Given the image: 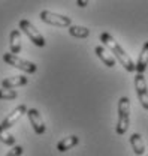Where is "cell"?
Returning <instances> with one entry per match:
<instances>
[{
	"mask_svg": "<svg viewBox=\"0 0 148 156\" xmlns=\"http://www.w3.org/2000/svg\"><path fill=\"white\" fill-rule=\"evenodd\" d=\"M0 141L6 146H15V136L12 134H9L8 129L3 128L2 125H0Z\"/></svg>",
	"mask_w": 148,
	"mask_h": 156,
	"instance_id": "obj_16",
	"label": "cell"
},
{
	"mask_svg": "<svg viewBox=\"0 0 148 156\" xmlns=\"http://www.w3.org/2000/svg\"><path fill=\"white\" fill-rule=\"evenodd\" d=\"M22 152H24V149H22L21 146H14V147H12V150H11V152H8V155L6 156H21L22 155Z\"/></svg>",
	"mask_w": 148,
	"mask_h": 156,
	"instance_id": "obj_18",
	"label": "cell"
},
{
	"mask_svg": "<svg viewBox=\"0 0 148 156\" xmlns=\"http://www.w3.org/2000/svg\"><path fill=\"white\" fill-rule=\"evenodd\" d=\"M67 29H69V35L76 39H85L90 35V30L82 26H69Z\"/></svg>",
	"mask_w": 148,
	"mask_h": 156,
	"instance_id": "obj_15",
	"label": "cell"
},
{
	"mask_svg": "<svg viewBox=\"0 0 148 156\" xmlns=\"http://www.w3.org/2000/svg\"><path fill=\"white\" fill-rule=\"evenodd\" d=\"M130 125V99L126 96L118 99V122L115 126V132L118 135H124Z\"/></svg>",
	"mask_w": 148,
	"mask_h": 156,
	"instance_id": "obj_2",
	"label": "cell"
},
{
	"mask_svg": "<svg viewBox=\"0 0 148 156\" xmlns=\"http://www.w3.org/2000/svg\"><path fill=\"white\" fill-rule=\"evenodd\" d=\"M135 89H136V95H138V99H139L142 108L148 111V87L145 77L141 72H138L135 77Z\"/></svg>",
	"mask_w": 148,
	"mask_h": 156,
	"instance_id": "obj_6",
	"label": "cell"
},
{
	"mask_svg": "<svg viewBox=\"0 0 148 156\" xmlns=\"http://www.w3.org/2000/svg\"><path fill=\"white\" fill-rule=\"evenodd\" d=\"M100 42H103V45L114 54L115 60H118V63L127 71V72H135L136 71V65L133 63V60L130 58V56L123 50V47L112 38V35L103 32L100 33Z\"/></svg>",
	"mask_w": 148,
	"mask_h": 156,
	"instance_id": "obj_1",
	"label": "cell"
},
{
	"mask_svg": "<svg viewBox=\"0 0 148 156\" xmlns=\"http://www.w3.org/2000/svg\"><path fill=\"white\" fill-rule=\"evenodd\" d=\"M24 114H27V107H26L24 104H21V105H18L17 108H14L8 116L5 117V120L2 122V126H3V128H6V129L12 128L19 119L24 116Z\"/></svg>",
	"mask_w": 148,
	"mask_h": 156,
	"instance_id": "obj_8",
	"label": "cell"
},
{
	"mask_svg": "<svg viewBox=\"0 0 148 156\" xmlns=\"http://www.w3.org/2000/svg\"><path fill=\"white\" fill-rule=\"evenodd\" d=\"M9 48H11V53L14 54H18L21 51V33L19 30H12L11 35H9Z\"/></svg>",
	"mask_w": 148,
	"mask_h": 156,
	"instance_id": "obj_14",
	"label": "cell"
},
{
	"mask_svg": "<svg viewBox=\"0 0 148 156\" xmlns=\"http://www.w3.org/2000/svg\"><path fill=\"white\" fill-rule=\"evenodd\" d=\"M3 60H5L8 65L17 68V69L26 72V74H35L37 71V66L35 63L27 62V60H24V58L18 57V56L14 54V53H6V54H3Z\"/></svg>",
	"mask_w": 148,
	"mask_h": 156,
	"instance_id": "obj_3",
	"label": "cell"
},
{
	"mask_svg": "<svg viewBox=\"0 0 148 156\" xmlns=\"http://www.w3.org/2000/svg\"><path fill=\"white\" fill-rule=\"evenodd\" d=\"M94 53H96L97 57L102 60V63L106 65L108 68H114V66H115V57H112L111 54L108 53V48H105V47H102V45H97V47L94 48Z\"/></svg>",
	"mask_w": 148,
	"mask_h": 156,
	"instance_id": "obj_11",
	"label": "cell"
},
{
	"mask_svg": "<svg viewBox=\"0 0 148 156\" xmlns=\"http://www.w3.org/2000/svg\"><path fill=\"white\" fill-rule=\"evenodd\" d=\"M76 5H78V8L84 9V8H87V5H88V0H76Z\"/></svg>",
	"mask_w": 148,
	"mask_h": 156,
	"instance_id": "obj_19",
	"label": "cell"
},
{
	"mask_svg": "<svg viewBox=\"0 0 148 156\" xmlns=\"http://www.w3.org/2000/svg\"><path fill=\"white\" fill-rule=\"evenodd\" d=\"M147 68H148V41L142 45V50L139 53V58L136 62V71L144 74Z\"/></svg>",
	"mask_w": 148,
	"mask_h": 156,
	"instance_id": "obj_13",
	"label": "cell"
},
{
	"mask_svg": "<svg viewBox=\"0 0 148 156\" xmlns=\"http://www.w3.org/2000/svg\"><path fill=\"white\" fill-rule=\"evenodd\" d=\"M78 144H79V138L76 135L66 136V138H63L57 143V150L58 152H67V150H71L72 147L78 146Z\"/></svg>",
	"mask_w": 148,
	"mask_h": 156,
	"instance_id": "obj_12",
	"label": "cell"
},
{
	"mask_svg": "<svg viewBox=\"0 0 148 156\" xmlns=\"http://www.w3.org/2000/svg\"><path fill=\"white\" fill-rule=\"evenodd\" d=\"M27 117H29V120H30V125H32L33 131L36 132L37 135L45 134L46 126H45V123H43V119H42V116H40V113L37 111L36 108H30V110H27Z\"/></svg>",
	"mask_w": 148,
	"mask_h": 156,
	"instance_id": "obj_7",
	"label": "cell"
},
{
	"mask_svg": "<svg viewBox=\"0 0 148 156\" xmlns=\"http://www.w3.org/2000/svg\"><path fill=\"white\" fill-rule=\"evenodd\" d=\"M130 146H132V149H133V152H135V155L138 156H142L145 153V143H144V138L141 134H132L130 135Z\"/></svg>",
	"mask_w": 148,
	"mask_h": 156,
	"instance_id": "obj_10",
	"label": "cell"
},
{
	"mask_svg": "<svg viewBox=\"0 0 148 156\" xmlns=\"http://www.w3.org/2000/svg\"><path fill=\"white\" fill-rule=\"evenodd\" d=\"M19 30H22L27 36H29V39L36 45V47H40V48H43L45 45H46V41H45V38L40 35V32L37 30L36 27L29 21V20H19Z\"/></svg>",
	"mask_w": 148,
	"mask_h": 156,
	"instance_id": "obj_4",
	"label": "cell"
},
{
	"mask_svg": "<svg viewBox=\"0 0 148 156\" xmlns=\"http://www.w3.org/2000/svg\"><path fill=\"white\" fill-rule=\"evenodd\" d=\"M29 83V78L26 75H15V77H9L2 80V87L5 89H15V87H21L26 86Z\"/></svg>",
	"mask_w": 148,
	"mask_h": 156,
	"instance_id": "obj_9",
	"label": "cell"
},
{
	"mask_svg": "<svg viewBox=\"0 0 148 156\" xmlns=\"http://www.w3.org/2000/svg\"><path fill=\"white\" fill-rule=\"evenodd\" d=\"M17 96H18V93L14 89H5V87L0 89V99L2 101H12Z\"/></svg>",
	"mask_w": 148,
	"mask_h": 156,
	"instance_id": "obj_17",
	"label": "cell"
},
{
	"mask_svg": "<svg viewBox=\"0 0 148 156\" xmlns=\"http://www.w3.org/2000/svg\"><path fill=\"white\" fill-rule=\"evenodd\" d=\"M40 20L50 26H56V27H69L72 26V18L66 17V15H60L51 11H42L40 12Z\"/></svg>",
	"mask_w": 148,
	"mask_h": 156,
	"instance_id": "obj_5",
	"label": "cell"
}]
</instances>
